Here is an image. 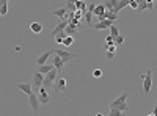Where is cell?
I'll list each match as a JSON object with an SVG mask.
<instances>
[{"label":"cell","instance_id":"obj_6","mask_svg":"<svg viewBox=\"0 0 157 116\" xmlns=\"http://www.w3.org/2000/svg\"><path fill=\"white\" fill-rule=\"evenodd\" d=\"M55 93H64L66 91V79H63V77H57L55 83H53V88H52Z\"/></svg>","mask_w":157,"mask_h":116},{"label":"cell","instance_id":"obj_33","mask_svg":"<svg viewBox=\"0 0 157 116\" xmlns=\"http://www.w3.org/2000/svg\"><path fill=\"white\" fill-rule=\"evenodd\" d=\"M107 52V58H109V60H113L115 58V52H110V50H105Z\"/></svg>","mask_w":157,"mask_h":116},{"label":"cell","instance_id":"obj_25","mask_svg":"<svg viewBox=\"0 0 157 116\" xmlns=\"http://www.w3.org/2000/svg\"><path fill=\"white\" fill-rule=\"evenodd\" d=\"M63 44L66 46H72L74 44V36H69V35H66V36H64V39H63Z\"/></svg>","mask_w":157,"mask_h":116},{"label":"cell","instance_id":"obj_2","mask_svg":"<svg viewBox=\"0 0 157 116\" xmlns=\"http://www.w3.org/2000/svg\"><path fill=\"white\" fill-rule=\"evenodd\" d=\"M57 77H58V71H57L55 68L52 69V71H49L47 74L44 75V82H43V85L46 88H47L49 91L53 88V83H55V80H57Z\"/></svg>","mask_w":157,"mask_h":116},{"label":"cell","instance_id":"obj_15","mask_svg":"<svg viewBox=\"0 0 157 116\" xmlns=\"http://www.w3.org/2000/svg\"><path fill=\"white\" fill-rule=\"evenodd\" d=\"M17 90L24 91L27 96H28V94H32V93H33V90H32V85H30V83H19V85H17Z\"/></svg>","mask_w":157,"mask_h":116},{"label":"cell","instance_id":"obj_26","mask_svg":"<svg viewBox=\"0 0 157 116\" xmlns=\"http://www.w3.org/2000/svg\"><path fill=\"white\" fill-rule=\"evenodd\" d=\"M66 10L68 11H75V10H77L75 2H68V0H66Z\"/></svg>","mask_w":157,"mask_h":116},{"label":"cell","instance_id":"obj_11","mask_svg":"<svg viewBox=\"0 0 157 116\" xmlns=\"http://www.w3.org/2000/svg\"><path fill=\"white\" fill-rule=\"evenodd\" d=\"M44 82V74H41L39 71H35V74H33V86H36V88H39L41 85H43Z\"/></svg>","mask_w":157,"mask_h":116},{"label":"cell","instance_id":"obj_29","mask_svg":"<svg viewBox=\"0 0 157 116\" xmlns=\"http://www.w3.org/2000/svg\"><path fill=\"white\" fill-rule=\"evenodd\" d=\"M122 111L118 110V108H110V116H121Z\"/></svg>","mask_w":157,"mask_h":116},{"label":"cell","instance_id":"obj_14","mask_svg":"<svg viewBox=\"0 0 157 116\" xmlns=\"http://www.w3.org/2000/svg\"><path fill=\"white\" fill-rule=\"evenodd\" d=\"M129 2H131V0H118V6H115L113 8V13H120L121 10H124L126 6H129Z\"/></svg>","mask_w":157,"mask_h":116},{"label":"cell","instance_id":"obj_12","mask_svg":"<svg viewBox=\"0 0 157 116\" xmlns=\"http://www.w3.org/2000/svg\"><path fill=\"white\" fill-rule=\"evenodd\" d=\"M53 55H55V57H53V61H52V64H53V68H55L57 71L60 72L61 69L64 68V64H66V63H64V61L61 60V57H60V55H57V53H53Z\"/></svg>","mask_w":157,"mask_h":116},{"label":"cell","instance_id":"obj_9","mask_svg":"<svg viewBox=\"0 0 157 116\" xmlns=\"http://www.w3.org/2000/svg\"><path fill=\"white\" fill-rule=\"evenodd\" d=\"M66 25H68V22L64 21V19H60V21H58V24H57V27L52 30V33L49 35V36H50V38H55L60 32H63V30L66 28Z\"/></svg>","mask_w":157,"mask_h":116},{"label":"cell","instance_id":"obj_35","mask_svg":"<svg viewBox=\"0 0 157 116\" xmlns=\"http://www.w3.org/2000/svg\"><path fill=\"white\" fill-rule=\"evenodd\" d=\"M94 8H96V5H94V3H91V5H86V11H91V13H93Z\"/></svg>","mask_w":157,"mask_h":116},{"label":"cell","instance_id":"obj_37","mask_svg":"<svg viewBox=\"0 0 157 116\" xmlns=\"http://www.w3.org/2000/svg\"><path fill=\"white\" fill-rule=\"evenodd\" d=\"M135 2H137V3H140V2H141V0H135Z\"/></svg>","mask_w":157,"mask_h":116},{"label":"cell","instance_id":"obj_20","mask_svg":"<svg viewBox=\"0 0 157 116\" xmlns=\"http://www.w3.org/2000/svg\"><path fill=\"white\" fill-rule=\"evenodd\" d=\"M104 11H105V6H104V3H99V5H96V8H94L93 14H94L96 17H99L101 14H104Z\"/></svg>","mask_w":157,"mask_h":116},{"label":"cell","instance_id":"obj_17","mask_svg":"<svg viewBox=\"0 0 157 116\" xmlns=\"http://www.w3.org/2000/svg\"><path fill=\"white\" fill-rule=\"evenodd\" d=\"M105 6L107 11H113L115 6H118V0H105V2H102Z\"/></svg>","mask_w":157,"mask_h":116},{"label":"cell","instance_id":"obj_28","mask_svg":"<svg viewBox=\"0 0 157 116\" xmlns=\"http://www.w3.org/2000/svg\"><path fill=\"white\" fill-rule=\"evenodd\" d=\"M0 11H2V16H5V14L8 13V2L2 3V6H0Z\"/></svg>","mask_w":157,"mask_h":116},{"label":"cell","instance_id":"obj_18","mask_svg":"<svg viewBox=\"0 0 157 116\" xmlns=\"http://www.w3.org/2000/svg\"><path fill=\"white\" fill-rule=\"evenodd\" d=\"M77 30H80L79 27L72 25V24H68L66 28H64V32H66V35H69V36H74L75 33H77Z\"/></svg>","mask_w":157,"mask_h":116},{"label":"cell","instance_id":"obj_22","mask_svg":"<svg viewBox=\"0 0 157 116\" xmlns=\"http://www.w3.org/2000/svg\"><path fill=\"white\" fill-rule=\"evenodd\" d=\"M66 6H63V8H58V10H53V16H57V17H60V19H63L64 17V14H66Z\"/></svg>","mask_w":157,"mask_h":116},{"label":"cell","instance_id":"obj_31","mask_svg":"<svg viewBox=\"0 0 157 116\" xmlns=\"http://www.w3.org/2000/svg\"><path fill=\"white\" fill-rule=\"evenodd\" d=\"M113 41H115V38L112 36V35H109V36L105 38V44H115Z\"/></svg>","mask_w":157,"mask_h":116},{"label":"cell","instance_id":"obj_16","mask_svg":"<svg viewBox=\"0 0 157 116\" xmlns=\"http://www.w3.org/2000/svg\"><path fill=\"white\" fill-rule=\"evenodd\" d=\"M30 32H33L35 35L43 32V25H41V22H32V24H30Z\"/></svg>","mask_w":157,"mask_h":116},{"label":"cell","instance_id":"obj_39","mask_svg":"<svg viewBox=\"0 0 157 116\" xmlns=\"http://www.w3.org/2000/svg\"><path fill=\"white\" fill-rule=\"evenodd\" d=\"M10 2H11V0H10Z\"/></svg>","mask_w":157,"mask_h":116},{"label":"cell","instance_id":"obj_21","mask_svg":"<svg viewBox=\"0 0 157 116\" xmlns=\"http://www.w3.org/2000/svg\"><path fill=\"white\" fill-rule=\"evenodd\" d=\"M83 19H85L86 25L91 27V24H93V13H91V11H85V14H83Z\"/></svg>","mask_w":157,"mask_h":116},{"label":"cell","instance_id":"obj_30","mask_svg":"<svg viewBox=\"0 0 157 116\" xmlns=\"http://www.w3.org/2000/svg\"><path fill=\"white\" fill-rule=\"evenodd\" d=\"M113 42H115V46H121L122 42H124V38H122L121 35H118V36L115 38V41H113Z\"/></svg>","mask_w":157,"mask_h":116},{"label":"cell","instance_id":"obj_36","mask_svg":"<svg viewBox=\"0 0 157 116\" xmlns=\"http://www.w3.org/2000/svg\"><path fill=\"white\" fill-rule=\"evenodd\" d=\"M151 116H157V104L154 105V110H152V113H151Z\"/></svg>","mask_w":157,"mask_h":116},{"label":"cell","instance_id":"obj_24","mask_svg":"<svg viewBox=\"0 0 157 116\" xmlns=\"http://www.w3.org/2000/svg\"><path fill=\"white\" fill-rule=\"evenodd\" d=\"M75 6H77V10L86 11V3H85V0H75Z\"/></svg>","mask_w":157,"mask_h":116},{"label":"cell","instance_id":"obj_4","mask_svg":"<svg viewBox=\"0 0 157 116\" xmlns=\"http://www.w3.org/2000/svg\"><path fill=\"white\" fill-rule=\"evenodd\" d=\"M38 90H39V94H38V97H39L41 105H47V104L50 102V97H49V90L44 86V85H41Z\"/></svg>","mask_w":157,"mask_h":116},{"label":"cell","instance_id":"obj_3","mask_svg":"<svg viewBox=\"0 0 157 116\" xmlns=\"http://www.w3.org/2000/svg\"><path fill=\"white\" fill-rule=\"evenodd\" d=\"M151 88H152V69H148V71L145 72V77H143V91H145V94H149Z\"/></svg>","mask_w":157,"mask_h":116},{"label":"cell","instance_id":"obj_1","mask_svg":"<svg viewBox=\"0 0 157 116\" xmlns=\"http://www.w3.org/2000/svg\"><path fill=\"white\" fill-rule=\"evenodd\" d=\"M127 97H129V93L124 91L120 97H116L115 100H112V102L109 104V108H118V110H121V111H126L127 110V104H126Z\"/></svg>","mask_w":157,"mask_h":116},{"label":"cell","instance_id":"obj_32","mask_svg":"<svg viewBox=\"0 0 157 116\" xmlns=\"http://www.w3.org/2000/svg\"><path fill=\"white\" fill-rule=\"evenodd\" d=\"M101 75H102V71H101V69H94V71H93V77H96V79H99Z\"/></svg>","mask_w":157,"mask_h":116},{"label":"cell","instance_id":"obj_19","mask_svg":"<svg viewBox=\"0 0 157 116\" xmlns=\"http://www.w3.org/2000/svg\"><path fill=\"white\" fill-rule=\"evenodd\" d=\"M52 69H53V64H46L44 63V64H39V66H38V71H39L41 74H44V75L47 74L49 71H52Z\"/></svg>","mask_w":157,"mask_h":116},{"label":"cell","instance_id":"obj_13","mask_svg":"<svg viewBox=\"0 0 157 116\" xmlns=\"http://www.w3.org/2000/svg\"><path fill=\"white\" fill-rule=\"evenodd\" d=\"M50 55H53V50H47V52H44L43 55H39V57H38V60H36L38 66H39V64H44L46 61H47V58L50 57Z\"/></svg>","mask_w":157,"mask_h":116},{"label":"cell","instance_id":"obj_34","mask_svg":"<svg viewBox=\"0 0 157 116\" xmlns=\"http://www.w3.org/2000/svg\"><path fill=\"white\" fill-rule=\"evenodd\" d=\"M129 5H131V8H133V10H137V6H138V3H137L135 0H131V2H129Z\"/></svg>","mask_w":157,"mask_h":116},{"label":"cell","instance_id":"obj_23","mask_svg":"<svg viewBox=\"0 0 157 116\" xmlns=\"http://www.w3.org/2000/svg\"><path fill=\"white\" fill-rule=\"evenodd\" d=\"M110 35H112L113 38H116L118 35H120V28H118V25H116V24L110 25Z\"/></svg>","mask_w":157,"mask_h":116},{"label":"cell","instance_id":"obj_38","mask_svg":"<svg viewBox=\"0 0 157 116\" xmlns=\"http://www.w3.org/2000/svg\"><path fill=\"white\" fill-rule=\"evenodd\" d=\"M0 6H2V5H0ZM0 17H2V11H0Z\"/></svg>","mask_w":157,"mask_h":116},{"label":"cell","instance_id":"obj_10","mask_svg":"<svg viewBox=\"0 0 157 116\" xmlns=\"http://www.w3.org/2000/svg\"><path fill=\"white\" fill-rule=\"evenodd\" d=\"M145 10L152 11V10H154V3H152V2H146V0H141V2L138 3V6H137V11H138V13H143Z\"/></svg>","mask_w":157,"mask_h":116},{"label":"cell","instance_id":"obj_8","mask_svg":"<svg viewBox=\"0 0 157 116\" xmlns=\"http://www.w3.org/2000/svg\"><path fill=\"white\" fill-rule=\"evenodd\" d=\"M28 104H30V107H32V110L33 111H38L39 110V107H41V102H39V97H38V94H28Z\"/></svg>","mask_w":157,"mask_h":116},{"label":"cell","instance_id":"obj_7","mask_svg":"<svg viewBox=\"0 0 157 116\" xmlns=\"http://www.w3.org/2000/svg\"><path fill=\"white\" fill-rule=\"evenodd\" d=\"M53 53L60 55V57H61V60H63L64 63H68V61H71L72 58H75V53H72V52H66V50H61V49L53 50Z\"/></svg>","mask_w":157,"mask_h":116},{"label":"cell","instance_id":"obj_5","mask_svg":"<svg viewBox=\"0 0 157 116\" xmlns=\"http://www.w3.org/2000/svg\"><path fill=\"white\" fill-rule=\"evenodd\" d=\"M115 21H110V19H102V21H98V22H93L91 27L96 30H104V28H110V25H113Z\"/></svg>","mask_w":157,"mask_h":116},{"label":"cell","instance_id":"obj_27","mask_svg":"<svg viewBox=\"0 0 157 116\" xmlns=\"http://www.w3.org/2000/svg\"><path fill=\"white\" fill-rule=\"evenodd\" d=\"M83 14H85V11H82V10H75L74 11V17L79 19V21H80V19H83Z\"/></svg>","mask_w":157,"mask_h":116}]
</instances>
